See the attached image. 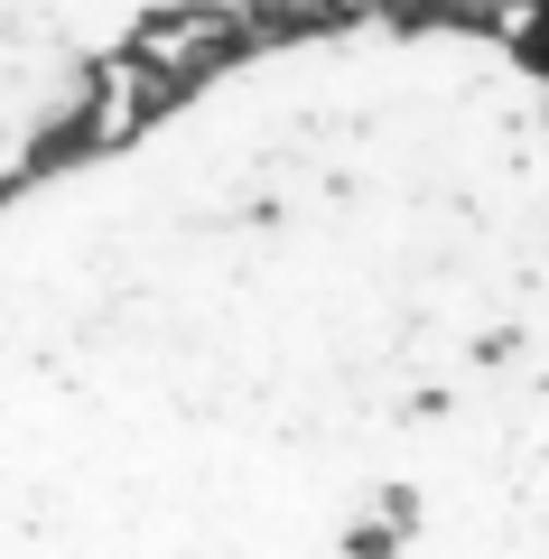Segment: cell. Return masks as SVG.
<instances>
[{
	"instance_id": "obj_2",
	"label": "cell",
	"mask_w": 549,
	"mask_h": 559,
	"mask_svg": "<svg viewBox=\"0 0 549 559\" xmlns=\"http://www.w3.org/2000/svg\"><path fill=\"white\" fill-rule=\"evenodd\" d=\"M540 10H549V0H540Z\"/></svg>"
},
{
	"instance_id": "obj_1",
	"label": "cell",
	"mask_w": 549,
	"mask_h": 559,
	"mask_svg": "<svg viewBox=\"0 0 549 559\" xmlns=\"http://www.w3.org/2000/svg\"><path fill=\"white\" fill-rule=\"evenodd\" d=\"M0 559H549V10L317 0L0 187Z\"/></svg>"
}]
</instances>
